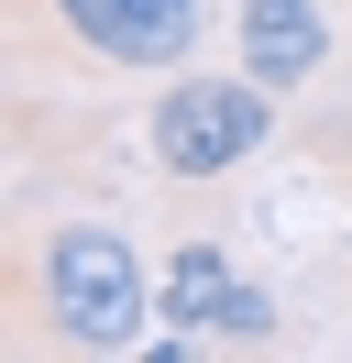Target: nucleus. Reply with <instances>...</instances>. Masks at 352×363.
Masks as SVG:
<instances>
[{
	"label": "nucleus",
	"instance_id": "obj_1",
	"mask_svg": "<svg viewBox=\"0 0 352 363\" xmlns=\"http://www.w3.org/2000/svg\"><path fill=\"white\" fill-rule=\"evenodd\" d=\"M154 319L165 308L121 220L66 209L11 242V352H143Z\"/></svg>",
	"mask_w": 352,
	"mask_h": 363
},
{
	"label": "nucleus",
	"instance_id": "obj_2",
	"mask_svg": "<svg viewBox=\"0 0 352 363\" xmlns=\"http://www.w3.org/2000/svg\"><path fill=\"white\" fill-rule=\"evenodd\" d=\"M264 143H275V89H264L253 67H176L165 89H154V111H143L154 187H187V199L253 177Z\"/></svg>",
	"mask_w": 352,
	"mask_h": 363
},
{
	"label": "nucleus",
	"instance_id": "obj_3",
	"mask_svg": "<svg viewBox=\"0 0 352 363\" xmlns=\"http://www.w3.org/2000/svg\"><path fill=\"white\" fill-rule=\"evenodd\" d=\"M209 11L220 0H11V23H55L88 67H121V77H176V55L209 45Z\"/></svg>",
	"mask_w": 352,
	"mask_h": 363
},
{
	"label": "nucleus",
	"instance_id": "obj_4",
	"mask_svg": "<svg viewBox=\"0 0 352 363\" xmlns=\"http://www.w3.org/2000/svg\"><path fill=\"white\" fill-rule=\"evenodd\" d=\"M231 45H242V67H253L275 99H297V89L330 77L341 23H330V0H231Z\"/></svg>",
	"mask_w": 352,
	"mask_h": 363
},
{
	"label": "nucleus",
	"instance_id": "obj_5",
	"mask_svg": "<svg viewBox=\"0 0 352 363\" xmlns=\"http://www.w3.org/2000/svg\"><path fill=\"white\" fill-rule=\"evenodd\" d=\"M187 341H198V352H264V341H275V286H253V275H220V286H209V308L187 319Z\"/></svg>",
	"mask_w": 352,
	"mask_h": 363
},
{
	"label": "nucleus",
	"instance_id": "obj_6",
	"mask_svg": "<svg viewBox=\"0 0 352 363\" xmlns=\"http://www.w3.org/2000/svg\"><path fill=\"white\" fill-rule=\"evenodd\" d=\"M220 275H242L231 264V242H220V231H187V242L165 253V275H154V308H165V330H187L198 308H209V286Z\"/></svg>",
	"mask_w": 352,
	"mask_h": 363
},
{
	"label": "nucleus",
	"instance_id": "obj_7",
	"mask_svg": "<svg viewBox=\"0 0 352 363\" xmlns=\"http://www.w3.org/2000/svg\"><path fill=\"white\" fill-rule=\"evenodd\" d=\"M341 264H352V231H341Z\"/></svg>",
	"mask_w": 352,
	"mask_h": 363
}]
</instances>
